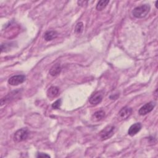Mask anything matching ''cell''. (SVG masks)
<instances>
[{"instance_id":"17","label":"cell","mask_w":158,"mask_h":158,"mask_svg":"<svg viewBox=\"0 0 158 158\" xmlns=\"http://www.w3.org/2000/svg\"><path fill=\"white\" fill-rule=\"evenodd\" d=\"M37 157H50V156H49V155H48V154H46L43 153H37Z\"/></svg>"},{"instance_id":"2","label":"cell","mask_w":158,"mask_h":158,"mask_svg":"<svg viewBox=\"0 0 158 158\" xmlns=\"http://www.w3.org/2000/svg\"><path fill=\"white\" fill-rule=\"evenodd\" d=\"M116 130V128L114 125H108L105 127L104 129L101 130L99 134V137L101 140H106L111 138Z\"/></svg>"},{"instance_id":"16","label":"cell","mask_w":158,"mask_h":158,"mask_svg":"<svg viewBox=\"0 0 158 158\" xmlns=\"http://www.w3.org/2000/svg\"><path fill=\"white\" fill-rule=\"evenodd\" d=\"M62 104V99H59L58 100H56L55 102H54L52 104V108L55 110H58L60 108Z\"/></svg>"},{"instance_id":"10","label":"cell","mask_w":158,"mask_h":158,"mask_svg":"<svg viewBox=\"0 0 158 158\" xmlns=\"http://www.w3.org/2000/svg\"><path fill=\"white\" fill-rule=\"evenodd\" d=\"M59 90L57 87H51L47 91V95L50 98H56L59 95Z\"/></svg>"},{"instance_id":"12","label":"cell","mask_w":158,"mask_h":158,"mask_svg":"<svg viewBox=\"0 0 158 158\" xmlns=\"http://www.w3.org/2000/svg\"><path fill=\"white\" fill-rule=\"evenodd\" d=\"M104 117H105V113L103 111H98L94 113V114L92 116V120L95 122H98L104 119Z\"/></svg>"},{"instance_id":"5","label":"cell","mask_w":158,"mask_h":158,"mask_svg":"<svg viewBox=\"0 0 158 158\" xmlns=\"http://www.w3.org/2000/svg\"><path fill=\"white\" fill-rule=\"evenodd\" d=\"M156 106V104L154 102H149L145 104L138 111V113L141 116H145L151 112Z\"/></svg>"},{"instance_id":"3","label":"cell","mask_w":158,"mask_h":158,"mask_svg":"<svg viewBox=\"0 0 158 158\" xmlns=\"http://www.w3.org/2000/svg\"><path fill=\"white\" fill-rule=\"evenodd\" d=\"M29 134V133L27 128L19 129L14 135V140L17 143L23 142L28 138Z\"/></svg>"},{"instance_id":"4","label":"cell","mask_w":158,"mask_h":158,"mask_svg":"<svg viewBox=\"0 0 158 158\" xmlns=\"http://www.w3.org/2000/svg\"><path fill=\"white\" fill-rule=\"evenodd\" d=\"M25 76L24 75H16L10 77L8 80V84L12 86L19 85L25 81Z\"/></svg>"},{"instance_id":"14","label":"cell","mask_w":158,"mask_h":158,"mask_svg":"<svg viewBox=\"0 0 158 158\" xmlns=\"http://www.w3.org/2000/svg\"><path fill=\"white\" fill-rule=\"evenodd\" d=\"M14 43H6L5 44H2L1 46L2 52H6L9 51L13 46Z\"/></svg>"},{"instance_id":"7","label":"cell","mask_w":158,"mask_h":158,"mask_svg":"<svg viewBox=\"0 0 158 158\" xmlns=\"http://www.w3.org/2000/svg\"><path fill=\"white\" fill-rule=\"evenodd\" d=\"M103 92L101 91L98 92L93 94L90 98L89 102L92 105H97L99 104L103 99Z\"/></svg>"},{"instance_id":"6","label":"cell","mask_w":158,"mask_h":158,"mask_svg":"<svg viewBox=\"0 0 158 158\" xmlns=\"http://www.w3.org/2000/svg\"><path fill=\"white\" fill-rule=\"evenodd\" d=\"M132 113V109L130 107L125 106L121 109L119 112V118L120 120H124L127 119Z\"/></svg>"},{"instance_id":"13","label":"cell","mask_w":158,"mask_h":158,"mask_svg":"<svg viewBox=\"0 0 158 158\" xmlns=\"http://www.w3.org/2000/svg\"><path fill=\"white\" fill-rule=\"evenodd\" d=\"M109 3H110V1H108V0H106V1H105V0L99 1L98 3L96 8L98 11H102V9H104L106 7V6L108 5V4Z\"/></svg>"},{"instance_id":"1","label":"cell","mask_w":158,"mask_h":158,"mask_svg":"<svg viewBox=\"0 0 158 158\" xmlns=\"http://www.w3.org/2000/svg\"><path fill=\"white\" fill-rule=\"evenodd\" d=\"M151 7L148 4L142 5L136 7L132 11L133 16L138 19H142L146 17L149 13Z\"/></svg>"},{"instance_id":"15","label":"cell","mask_w":158,"mask_h":158,"mask_svg":"<svg viewBox=\"0 0 158 158\" xmlns=\"http://www.w3.org/2000/svg\"><path fill=\"white\" fill-rule=\"evenodd\" d=\"M84 31V23L79 22L75 26V32L77 34H81Z\"/></svg>"},{"instance_id":"8","label":"cell","mask_w":158,"mask_h":158,"mask_svg":"<svg viewBox=\"0 0 158 158\" xmlns=\"http://www.w3.org/2000/svg\"><path fill=\"white\" fill-rule=\"evenodd\" d=\"M142 127V125L140 122L134 124L133 125H131L130 127L128 130V134L131 137L135 135L141 130Z\"/></svg>"},{"instance_id":"9","label":"cell","mask_w":158,"mask_h":158,"mask_svg":"<svg viewBox=\"0 0 158 158\" xmlns=\"http://www.w3.org/2000/svg\"><path fill=\"white\" fill-rule=\"evenodd\" d=\"M61 64L59 63H57L50 69L49 73L51 76L55 77L59 75L61 73Z\"/></svg>"},{"instance_id":"11","label":"cell","mask_w":158,"mask_h":158,"mask_svg":"<svg viewBox=\"0 0 158 158\" xmlns=\"http://www.w3.org/2000/svg\"><path fill=\"white\" fill-rule=\"evenodd\" d=\"M57 37H58V33H57V32H56L55 31H48L44 35V38L47 41L54 40Z\"/></svg>"}]
</instances>
